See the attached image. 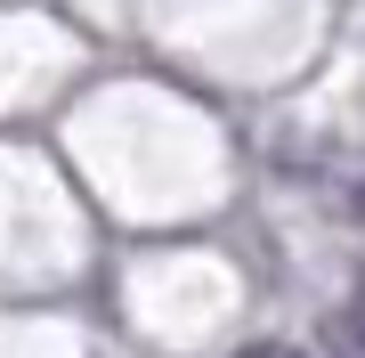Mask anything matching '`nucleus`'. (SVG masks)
<instances>
[{
  "label": "nucleus",
  "instance_id": "1",
  "mask_svg": "<svg viewBox=\"0 0 365 358\" xmlns=\"http://www.w3.org/2000/svg\"><path fill=\"white\" fill-rule=\"evenodd\" d=\"M325 342H333L341 358H365V285H357V302L341 309V318H325Z\"/></svg>",
  "mask_w": 365,
  "mask_h": 358
},
{
  "label": "nucleus",
  "instance_id": "2",
  "mask_svg": "<svg viewBox=\"0 0 365 358\" xmlns=\"http://www.w3.org/2000/svg\"><path fill=\"white\" fill-rule=\"evenodd\" d=\"M235 358H300V350H284V342H244Z\"/></svg>",
  "mask_w": 365,
  "mask_h": 358
}]
</instances>
